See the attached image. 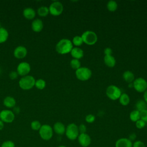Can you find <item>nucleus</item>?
I'll return each instance as SVG.
<instances>
[{"label": "nucleus", "instance_id": "nucleus-5", "mask_svg": "<svg viewBox=\"0 0 147 147\" xmlns=\"http://www.w3.org/2000/svg\"><path fill=\"white\" fill-rule=\"evenodd\" d=\"M81 37L83 42L88 45H94L98 40L96 34L91 30L85 31L83 33Z\"/></svg>", "mask_w": 147, "mask_h": 147}, {"label": "nucleus", "instance_id": "nucleus-31", "mask_svg": "<svg viewBox=\"0 0 147 147\" xmlns=\"http://www.w3.org/2000/svg\"><path fill=\"white\" fill-rule=\"evenodd\" d=\"M41 125H42L40 123V122L37 120L33 121L30 123V127L33 130H34V131H38L40 127H41Z\"/></svg>", "mask_w": 147, "mask_h": 147}, {"label": "nucleus", "instance_id": "nucleus-41", "mask_svg": "<svg viewBox=\"0 0 147 147\" xmlns=\"http://www.w3.org/2000/svg\"><path fill=\"white\" fill-rule=\"evenodd\" d=\"M4 126H5V123L0 119V130H2L3 128H4Z\"/></svg>", "mask_w": 147, "mask_h": 147}, {"label": "nucleus", "instance_id": "nucleus-2", "mask_svg": "<svg viewBox=\"0 0 147 147\" xmlns=\"http://www.w3.org/2000/svg\"><path fill=\"white\" fill-rule=\"evenodd\" d=\"M36 79L32 75H26L22 76L19 80L18 84L20 87L24 90L32 89L35 84Z\"/></svg>", "mask_w": 147, "mask_h": 147}, {"label": "nucleus", "instance_id": "nucleus-11", "mask_svg": "<svg viewBox=\"0 0 147 147\" xmlns=\"http://www.w3.org/2000/svg\"><path fill=\"white\" fill-rule=\"evenodd\" d=\"M30 69L31 67L30 64L26 61H22L20 63L17 65L16 71L18 75H20L22 77L28 75L30 72Z\"/></svg>", "mask_w": 147, "mask_h": 147}, {"label": "nucleus", "instance_id": "nucleus-42", "mask_svg": "<svg viewBox=\"0 0 147 147\" xmlns=\"http://www.w3.org/2000/svg\"><path fill=\"white\" fill-rule=\"evenodd\" d=\"M144 100L147 103V90L144 92Z\"/></svg>", "mask_w": 147, "mask_h": 147}, {"label": "nucleus", "instance_id": "nucleus-6", "mask_svg": "<svg viewBox=\"0 0 147 147\" xmlns=\"http://www.w3.org/2000/svg\"><path fill=\"white\" fill-rule=\"evenodd\" d=\"M107 96L113 100H117L119 98L122 94L121 89L115 85H110L108 86L106 90Z\"/></svg>", "mask_w": 147, "mask_h": 147}, {"label": "nucleus", "instance_id": "nucleus-33", "mask_svg": "<svg viewBox=\"0 0 147 147\" xmlns=\"http://www.w3.org/2000/svg\"><path fill=\"white\" fill-rule=\"evenodd\" d=\"M85 120L88 123H91L92 122H94L95 120V117L93 115V114H88L85 117Z\"/></svg>", "mask_w": 147, "mask_h": 147}, {"label": "nucleus", "instance_id": "nucleus-20", "mask_svg": "<svg viewBox=\"0 0 147 147\" xmlns=\"http://www.w3.org/2000/svg\"><path fill=\"white\" fill-rule=\"evenodd\" d=\"M103 60L106 65L110 68L114 67L116 63L115 59L112 55H105Z\"/></svg>", "mask_w": 147, "mask_h": 147}, {"label": "nucleus", "instance_id": "nucleus-8", "mask_svg": "<svg viewBox=\"0 0 147 147\" xmlns=\"http://www.w3.org/2000/svg\"><path fill=\"white\" fill-rule=\"evenodd\" d=\"M49 13L53 16H60L63 11L64 7L61 2L54 1L49 6Z\"/></svg>", "mask_w": 147, "mask_h": 147}, {"label": "nucleus", "instance_id": "nucleus-7", "mask_svg": "<svg viewBox=\"0 0 147 147\" xmlns=\"http://www.w3.org/2000/svg\"><path fill=\"white\" fill-rule=\"evenodd\" d=\"M75 75L78 79L81 81H86L91 78L92 72L91 69L87 67H81L76 70Z\"/></svg>", "mask_w": 147, "mask_h": 147}, {"label": "nucleus", "instance_id": "nucleus-36", "mask_svg": "<svg viewBox=\"0 0 147 147\" xmlns=\"http://www.w3.org/2000/svg\"><path fill=\"white\" fill-rule=\"evenodd\" d=\"M132 147H146V146L142 141L140 140H137L133 143Z\"/></svg>", "mask_w": 147, "mask_h": 147}, {"label": "nucleus", "instance_id": "nucleus-21", "mask_svg": "<svg viewBox=\"0 0 147 147\" xmlns=\"http://www.w3.org/2000/svg\"><path fill=\"white\" fill-rule=\"evenodd\" d=\"M123 78L124 80L128 83H133L135 79L134 75L130 71H126L123 74Z\"/></svg>", "mask_w": 147, "mask_h": 147}, {"label": "nucleus", "instance_id": "nucleus-38", "mask_svg": "<svg viewBox=\"0 0 147 147\" xmlns=\"http://www.w3.org/2000/svg\"><path fill=\"white\" fill-rule=\"evenodd\" d=\"M18 76V73L17 72V71H11L10 74H9V78L12 79V80H14V79H16L17 78Z\"/></svg>", "mask_w": 147, "mask_h": 147}, {"label": "nucleus", "instance_id": "nucleus-29", "mask_svg": "<svg viewBox=\"0 0 147 147\" xmlns=\"http://www.w3.org/2000/svg\"><path fill=\"white\" fill-rule=\"evenodd\" d=\"M72 42L73 45L76 46V47H79L83 44V41L80 36H75V37H74Z\"/></svg>", "mask_w": 147, "mask_h": 147}, {"label": "nucleus", "instance_id": "nucleus-24", "mask_svg": "<svg viewBox=\"0 0 147 147\" xmlns=\"http://www.w3.org/2000/svg\"><path fill=\"white\" fill-rule=\"evenodd\" d=\"M130 97L129 96L126 94V93H123L121 94L119 98V103L122 105V106H127L129 105L130 102Z\"/></svg>", "mask_w": 147, "mask_h": 147}, {"label": "nucleus", "instance_id": "nucleus-27", "mask_svg": "<svg viewBox=\"0 0 147 147\" xmlns=\"http://www.w3.org/2000/svg\"><path fill=\"white\" fill-rule=\"evenodd\" d=\"M118 7L117 3L114 1H109L107 3V9L110 11H115Z\"/></svg>", "mask_w": 147, "mask_h": 147}, {"label": "nucleus", "instance_id": "nucleus-37", "mask_svg": "<svg viewBox=\"0 0 147 147\" xmlns=\"http://www.w3.org/2000/svg\"><path fill=\"white\" fill-rule=\"evenodd\" d=\"M78 129H79V131L80 134L86 133V131H87L86 126L83 123H82L79 126H78Z\"/></svg>", "mask_w": 147, "mask_h": 147}, {"label": "nucleus", "instance_id": "nucleus-1", "mask_svg": "<svg viewBox=\"0 0 147 147\" xmlns=\"http://www.w3.org/2000/svg\"><path fill=\"white\" fill-rule=\"evenodd\" d=\"M73 48L72 41L67 38H63L59 40L56 45V51L60 55H65L70 53Z\"/></svg>", "mask_w": 147, "mask_h": 147}, {"label": "nucleus", "instance_id": "nucleus-35", "mask_svg": "<svg viewBox=\"0 0 147 147\" xmlns=\"http://www.w3.org/2000/svg\"><path fill=\"white\" fill-rule=\"evenodd\" d=\"M140 119L146 123H147V109L140 111Z\"/></svg>", "mask_w": 147, "mask_h": 147}, {"label": "nucleus", "instance_id": "nucleus-12", "mask_svg": "<svg viewBox=\"0 0 147 147\" xmlns=\"http://www.w3.org/2000/svg\"><path fill=\"white\" fill-rule=\"evenodd\" d=\"M77 139L79 145L82 147H88L91 143V138L86 133L79 134Z\"/></svg>", "mask_w": 147, "mask_h": 147}, {"label": "nucleus", "instance_id": "nucleus-13", "mask_svg": "<svg viewBox=\"0 0 147 147\" xmlns=\"http://www.w3.org/2000/svg\"><path fill=\"white\" fill-rule=\"evenodd\" d=\"M28 53V50L26 47L22 45L17 47L13 52L14 56L18 59H22L25 57Z\"/></svg>", "mask_w": 147, "mask_h": 147}, {"label": "nucleus", "instance_id": "nucleus-34", "mask_svg": "<svg viewBox=\"0 0 147 147\" xmlns=\"http://www.w3.org/2000/svg\"><path fill=\"white\" fill-rule=\"evenodd\" d=\"M145 125H146V123L142 120H141V119H140L139 120L136 122V126L138 129H141L144 128L145 126Z\"/></svg>", "mask_w": 147, "mask_h": 147}, {"label": "nucleus", "instance_id": "nucleus-22", "mask_svg": "<svg viewBox=\"0 0 147 147\" xmlns=\"http://www.w3.org/2000/svg\"><path fill=\"white\" fill-rule=\"evenodd\" d=\"M9 38V32L5 28H0V44L5 42Z\"/></svg>", "mask_w": 147, "mask_h": 147}, {"label": "nucleus", "instance_id": "nucleus-39", "mask_svg": "<svg viewBox=\"0 0 147 147\" xmlns=\"http://www.w3.org/2000/svg\"><path fill=\"white\" fill-rule=\"evenodd\" d=\"M112 53V49L109 47H107L104 49V53L105 55H111Z\"/></svg>", "mask_w": 147, "mask_h": 147}, {"label": "nucleus", "instance_id": "nucleus-18", "mask_svg": "<svg viewBox=\"0 0 147 147\" xmlns=\"http://www.w3.org/2000/svg\"><path fill=\"white\" fill-rule=\"evenodd\" d=\"M70 53L74 59H76L78 60L82 59L84 55V52L82 50V49H81L79 47H73Z\"/></svg>", "mask_w": 147, "mask_h": 147}, {"label": "nucleus", "instance_id": "nucleus-23", "mask_svg": "<svg viewBox=\"0 0 147 147\" xmlns=\"http://www.w3.org/2000/svg\"><path fill=\"white\" fill-rule=\"evenodd\" d=\"M136 110L138 111H141L147 109V103L144 101V100H138L136 103Z\"/></svg>", "mask_w": 147, "mask_h": 147}, {"label": "nucleus", "instance_id": "nucleus-10", "mask_svg": "<svg viewBox=\"0 0 147 147\" xmlns=\"http://www.w3.org/2000/svg\"><path fill=\"white\" fill-rule=\"evenodd\" d=\"M15 114L11 110L5 109L0 111V119L4 123H10L14 121Z\"/></svg>", "mask_w": 147, "mask_h": 147}, {"label": "nucleus", "instance_id": "nucleus-40", "mask_svg": "<svg viewBox=\"0 0 147 147\" xmlns=\"http://www.w3.org/2000/svg\"><path fill=\"white\" fill-rule=\"evenodd\" d=\"M136 134H135V133H131L130 135H129V139L131 141H134L135 140H136Z\"/></svg>", "mask_w": 147, "mask_h": 147}, {"label": "nucleus", "instance_id": "nucleus-15", "mask_svg": "<svg viewBox=\"0 0 147 147\" xmlns=\"http://www.w3.org/2000/svg\"><path fill=\"white\" fill-rule=\"evenodd\" d=\"M44 27L43 22L41 19L36 18L33 20L31 24V28L34 32H40Z\"/></svg>", "mask_w": 147, "mask_h": 147}, {"label": "nucleus", "instance_id": "nucleus-44", "mask_svg": "<svg viewBox=\"0 0 147 147\" xmlns=\"http://www.w3.org/2000/svg\"><path fill=\"white\" fill-rule=\"evenodd\" d=\"M57 147H67V146H65V145H60V146H59Z\"/></svg>", "mask_w": 147, "mask_h": 147}, {"label": "nucleus", "instance_id": "nucleus-17", "mask_svg": "<svg viewBox=\"0 0 147 147\" xmlns=\"http://www.w3.org/2000/svg\"><path fill=\"white\" fill-rule=\"evenodd\" d=\"M24 17L29 20H33L36 15V12L34 9L32 7H26L22 12Z\"/></svg>", "mask_w": 147, "mask_h": 147}, {"label": "nucleus", "instance_id": "nucleus-30", "mask_svg": "<svg viewBox=\"0 0 147 147\" xmlns=\"http://www.w3.org/2000/svg\"><path fill=\"white\" fill-rule=\"evenodd\" d=\"M70 66L74 69H78L80 67H81V63L80 61L78 59H73L70 61Z\"/></svg>", "mask_w": 147, "mask_h": 147}, {"label": "nucleus", "instance_id": "nucleus-9", "mask_svg": "<svg viewBox=\"0 0 147 147\" xmlns=\"http://www.w3.org/2000/svg\"><path fill=\"white\" fill-rule=\"evenodd\" d=\"M133 88L138 92H144L147 90V82L143 78H137L133 82Z\"/></svg>", "mask_w": 147, "mask_h": 147}, {"label": "nucleus", "instance_id": "nucleus-28", "mask_svg": "<svg viewBox=\"0 0 147 147\" xmlns=\"http://www.w3.org/2000/svg\"><path fill=\"white\" fill-rule=\"evenodd\" d=\"M34 86L38 90H43L46 86V82L42 79L36 80Z\"/></svg>", "mask_w": 147, "mask_h": 147}, {"label": "nucleus", "instance_id": "nucleus-16", "mask_svg": "<svg viewBox=\"0 0 147 147\" xmlns=\"http://www.w3.org/2000/svg\"><path fill=\"white\" fill-rule=\"evenodd\" d=\"M53 130L56 134L58 135H63L65 134L66 127L61 122H56L53 126Z\"/></svg>", "mask_w": 147, "mask_h": 147}, {"label": "nucleus", "instance_id": "nucleus-3", "mask_svg": "<svg viewBox=\"0 0 147 147\" xmlns=\"http://www.w3.org/2000/svg\"><path fill=\"white\" fill-rule=\"evenodd\" d=\"M38 134L42 140L44 141H49L52 138L53 135V128L51 126L48 124L42 125L38 130Z\"/></svg>", "mask_w": 147, "mask_h": 147}, {"label": "nucleus", "instance_id": "nucleus-25", "mask_svg": "<svg viewBox=\"0 0 147 147\" xmlns=\"http://www.w3.org/2000/svg\"><path fill=\"white\" fill-rule=\"evenodd\" d=\"M37 14L40 17H46L48 15V14H49V8L47 6H41L40 7H38V9H37Z\"/></svg>", "mask_w": 147, "mask_h": 147}, {"label": "nucleus", "instance_id": "nucleus-26", "mask_svg": "<svg viewBox=\"0 0 147 147\" xmlns=\"http://www.w3.org/2000/svg\"><path fill=\"white\" fill-rule=\"evenodd\" d=\"M129 118H130V119L131 121L136 122V121H137L138 120H139L140 119V111H138L137 110H133L130 113Z\"/></svg>", "mask_w": 147, "mask_h": 147}, {"label": "nucleus", "instance_id": "nucleus-19", "mask_svg": "<svg viewBox=\"0 0 147 147\" xmlns=\"http://www.w3.org/2000/svg\"><path fill=\"white\" fill-rule=\"evenodd\" d=\"M3 104L7 108H14L16 105V100L13 97L11 96H7L4 98Z\"/></svg>", "mask_w": 147, "mask_h": 147}, {"label": "nucleus", "instance_id": "nucleus-14", "mask_svg": "<svg viewBox=\"0 0 147 147\" xmlns=\"http://www.w3.org/2000/svg\"><path fill=\"white\" fill-rule=\"evenodd\" d=\"M133 142L128 138H121L115 143V147H132Z\"/></svg>", "mask_w": 147, "mask_h": 147}, {"label": "nucleus", "instance_id": "nucleus-43", "mask_svg": "<svg viewBox=\"0 0 147 147\" xmlns=\"http://www.w3.org/2000/svg\"><path fill=\"white\" fill-rule=\"evenodd\" d=\"M133 87V83H129V87Z\"/></svg>", "mask_w": 147, "mask_h": 147}, {"label": "nucleus", "instance_id": "nucleus-4", "mask_svg": "<svg viewBox=\"0 0 147 147\" xmlns=\"http://www.w3.org/2000/svg\"><path fill=\"white\" fill-rule=\"evenodd\" d=\"M78 126L74 123H69L65 129V134L68 139L71 141L75 140L79 135Z\"/></svg>", "mask_w": 147, "mask_h": 147}, {"label": "nucleus", "instance_id": "nucleus-45", "mask_svg": "<svg viewBox=\"0 0 147 147\" xmlns=\"http://www.w3.org/2000/svg\"><path fill=\"white\" fill-rule=\"evenodd\" d=\"M1 24H0V28H1Z\"/></svg>", "mask_w": 147, "mask_h": 147}, {"label": "nucleus", "instance_id": "nucleus-32", "mask_svg": "<svg viewBox=\"0 0 147 147\" xmlns=\"http://www.w3.org/2000/svg\"><path fill=\"white\" fill-rule=\"evenodd\" d=\"M1 147H15V143L11 140H6L1 144Z\"/></svg>", "mask_w": 147, "mask_h": 147}]
</instances>
